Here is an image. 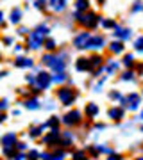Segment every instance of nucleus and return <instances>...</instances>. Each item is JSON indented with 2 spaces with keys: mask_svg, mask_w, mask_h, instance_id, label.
Listing matches in <instances>:
<instances>
[{
  "mask_svg": "<svg viewBox=\"0 0 143 160\" xmlns=\"http://www.w3.org/2000/svg\"><path fill=\"white\" fill-rule=\"evenodd\" d=\"M109 116H111L113 119H120L122 116H124V112H122L120 109H111L109 110Z\"/></svg>",
  "mask_w": 143,
  "mask_h": 160,
  "instance_id": "a211bd4d",
  "label": "nucleus"
},
{
  "mask_svg": "<svg viewBox=\"0 0 143 160\" xmlns=\"http://www.w3.org/2000/svg\"><path fill=\"white\" fill-rule=\"evenodd\" d=\"M43 64L50 66L52 69H57V71L64 69V61H61V57H57V55H50V53L43 55Z\"/></svg>",
  "mask_w": 143,
  "mask_h": 160,
  "instance_id": "7ed1b4c3",
  "label": "nucleus"
},
{
  "mask_svg": "<svg viewBox=\"0 0 143 160\" xmlns=\"http://www.w3.org/2000/svg\"><path fill=\"white\" fill-rule=\"evenodd\" d=\"M48 6H50L52 11L56 12H63L68 6V0H48Z\"/></svg>",
  "mask_w": 143,
  "mask_h": 160,
  "instance_id": "6e6552de",
  "label": "nucleus"
},
{
  "mask_svg": "<svg viewBox=\"0 0 143 160\" xmlns=\"http://www.w3.org/2000/svg\"><path fill=\"white\" fill-rule=\"evenodd\" d=\"M75 9H77V12H86L90 9V2H88V0H77Z\"/></svg>",
  "mask_w": 143,
  "mask_h": 160,
  "instance_id": "ddd939ff",
  "label": "nucleus"
},
{
  "mask_svg": "<svg viewBox=\"0 0 143 160\" xmlns=\"http://www.w3.org/2000/svg\"><path fill=\"white\" fill-rule=\"evenodd\" d=\"M48 27L47 25H38L27 38V48H32V50H38L41 45H43V39L48 36Z\"/></svg>",
  "mask_w": 143,
  "mask_h": 160,
  "instance_id": "f257e3e1",
  "label": "nucleus"
},
{
  "mask_svg": "<svg viewBox=\"0 0 143 160\" xmlns=\"http://www.w3.org/2000/svg\"><path fill=\"white\" fill-rule=\"evenodd\" d=\"M104 45H106V41H104V38L100 34H95L90 38V41H88V50H100V48H104Z\"/></svg>",
  "mask_w": 143,
  "mask_h": 160,
  "instance_id": "39448f33",
  "label": "nucleus"
},
{
  "mask_svg": "<svg viewBox=\"0 0 143 160\" xmlns=\"http://www.w3.org/2000/svg\"><path fill=\"white\" fill-rule=\"evenodd\" d=\"M57 96L61 98V102H63L64 105H70V103L74 102L75 92L72 91V89H68V87H63V89H59V92H57Z\"/></svg>",
  "mask_w": 143,
  "mask_h": 160,
  "instance_id": "423d86ee",
  "label": "nucleus"
},
{
  "mask_svg": "<svg viewBox=\"0 0 143 160\" xmlns=\"http://www.w3.org/2000/svg\"><path fill=\"white\" fill-rule=\"evenodd\" d=\"M97 2H98V4H104V2H106V0H97Z\"/></svg>",
  "mask_w": 143,
  "mask_h": 160,
  "instance_id": "473e14b6",
  "label": "nucleus"
},
{
  "mask_svg": "<svg viewBox=\"0 0 143 160\" xmlns=\"http://www.w3.org/2000/svg\"><path fill=\"white\" fill-rule=\"evenodd\" d=\"M111 160H122V157L120 155H116V157H111Z\"/></svg>",
  "mask_w": 143,
  "mask_h": 160,
  "instance_id": "7c9ffc66",
  "label": "nucleus"
},
{
  "mask_svg": "<svg viewBox=\"0 0 143 160\" xmlns=\"http://www.w3.org/2000/svg\"><path fill=\"white\" fill-rule=\"evenodd\" d=\"M116 68H118V64H116V62H111V64H109V71H114Z\"/></svg>",
  "mask_w": 143,
  "mask_h": 160,
  "instance_id": "c85d7f7f",
  "label": "nucleus"
},
{
  "mask_svg": "<svg viewBox=\"0 0 143 160\" xmlns=\"http://www.w3.org/2000/svg\"><path fill=\"white\" fill-rule=\"evenodd\" d=\"M14 64H16L18 68H30V66H32V59H27V57H18L16 61H14Z\"/></svg>",
  "mask_w": 143,
  "mask_h": 160,
  "instance_id": "f8f14e48",
  "label": "nucleus"
},
{
  "mask_svg": "<svg viewBox=\"0 0 143 160\" xmlns=\"http://www.w3.org/2000/svg\"><path fill=\"white\" fill-rule=\"evenodd\" d=\"M143 11V4L138 0V2H134V6L131 7V12H141Z\"/></svg>",
  "mask_w": 143,
  "mask_h": 160,
  "instance_id": "aec40b11",
  "label": "nucleus"
},
{
  "mask_svg": "<svg viewBox=\"0 0 143 160\" xmlns=\"http://www.w3.org/2000/svg\"><path fill=\"white\" fill-rule=\"evenodd\" d=\"M47 4H48L47 0H36V2H34V6L38 7V9H45V7H47Z\"/></svg>",
  "mask_w": 143,
  "mask_h": 160,
  "instance_id": "5701e85b",
  "label": "nucleus"
},
{
  "mask_svg": "<svg viewBox=\"0 0 143 160\" xmlns=\"http://www.w3.org/2000/svg\"><path fill=\"white\" fill-rule=\"evenodd\" d=\"M64 121H66V123H77V121H79V112H70V114H66V118H64Z\"/></svg>",
  "mask_w": 143,
  "mask_h": 160,
  "instance_id": "dca6fc26",
  "label": "nucleus"
},
{
  "mask_svg": "<svg viewBox=\"0 0 143 160\" xmlns=\"http://www.w3.org/2000/svg\"><path fill=\"white\" fill-rule=\"evenodd\" d=\"M138 160H143V158H138Z\"/></svg>",
  "mask_w": 143,
  "mask_h": 160,
  "instance_id": "f704fd0d",
  "label": "nucleus"
},
{
  "mask_svg": "<svg viewBox=\"0 0 143 160\" xmlns=\"http://www.w3.org/2000/svg\"><path fill=\"white\" fill-rule=\"evenodd\" d=\"M25 105H27V107H30V109H36V107H38V102H36V100H29Z\"/></svg>",
  "mask_w": 143,
  "mask_h": 160,
  "instance_id": "a878e982",
  "label": "nucleus"
},
{
  "mask_svg": "<svg viewBox=\"0 0 143 160\" xmlns=\"http://www.w3.org/2000/svg\"><path fill=\"white\" fill-rule=\"evenodd\" d=\"M86 110H88V114L95 116V114H97V105H93V103H91V105H88V109H86Z\"/></svg>",
  "mask_w": 143,
  "mask_h": 160,
  "instance_id": "393cba45",
  "label": "nucleus"
},
{
  "mask_svg": "<svg viewBox=\"0 0 143 160\" xmlns=\"http://www.w3.org/2000/svg\"><path fill=\"white\" fill-rule=\"evenodd\" d=\"M4 43H6V45H11L13 39H11V38H4Z\"/></svg>",
  "mask_w": 143,
  "mask_h": 160,
  "instance_id": "c756f323",
  "label": "nucleus"
},
{
  "mask_svg": "<svg viewBox=\"0 0 143 160\" xmlns=\"http://www.w3.org/2000/svg\"><path fill=\"white\" fill-rule=\"evenodd\" d=\"M9 20H11V23H14V25H18L20 23V20H22V11L20 9H13L11 11V16H9Z\"/></svg>",
  "mask_w": 143,
  "mask_h": 160,
  "instance_id": "4468645a",
  "label": "nucleus"
},
{
  "mask_svg": "<svg viewBox=\"0 0 143 160\" xmlns=\"http://www.w3.org/2000/svg\"><path fill=\"white\" fill-rule=\"evenodd\" d=\"M134 48H136L138 52H143V36H140V38L134 41Z\"/></svg>",
  "mask_w": 143,
  "mask_h": 160,
  "instance_id": "412c9836",
  "label": "nucleus"
},
{
  "mask_svg": "<svg viewBox=\"0 0 143 160\" xmlns=\"http://www.w3.org/2000/svg\"><path fill=\"white\" fill-rule=\"evenodd\" d=\"M64 78H66V77H64V73H59V75H56V77H54V80H56V82H63Z\"/></svg>",
  "mask_w": 143,
  "mask_h": 160,
  "instance_id": "bb28decb",
  "label": "nucleus"
},
{
  "mask_svg": "<svg viewBox=\"0 0 143 160\" xmlns=\"http://www.w3.org/2000/svg\"><path fill=\"white\" fill-rule=\"evenodd\" d=\"M127 107L131 110H134V109H138V105H140V96L138 94H129V98H127Z\"/></svg>",
  "mask_w": 143,
  "mask_h": 160,
  "instance_id": "9b49d317",
  "label": "nucleus"
},
{
  "mask_svg": "<svg viewBox=\"0 0 143 160\" xmlns=\"http://www.w3.org/2000/svg\"><path fill=\"white\" fill-rule=\"evenodd\" d=\"M141 119H143V112H141Z\"/></svg>",
  "mask_w": 143,
  "mask_h": 160,
  "instance_id": "72a5a7b5",
  "label": "nucleus"
},
{
  "mask_svg": "<svg viewBox=\"0 0 143 160\" xmlns=\"http://www.w3.org/2000/svg\"><path fill=\"white\" fill-rule=\"evenodd\" d=\"M124 64H125V66H132V64H134V57H132V53H127L125 57H124Z\"/></svg>",
  "mask_w": 143,
  "mask_h": 160,
  "instance_id": "4be33fe9",
  "label": "nucleus"
},
{
  "mask_svg": "<svg viewBox=\"0 0 143 160\" xmlns=\"http://www.w3.org/2000/svg\"><path fill=\"white\" fill-rule=\"evenodd\" d=\"M100 25L104 29H114L116 27V22L114 20H100Z\"/></svg>",
  "mask_w": 143,
  "mask_h": 160,
  "instance_id": "f3484780",
  "label": "nucleus"
},
{
  "mask_svg": "<svg viewBox=\"0 0 143 160\" xmlns=\"http://www.w3.org/2000/svg\"><path fill=\"white\" fill-rule=\"evenodd\" d=\"M113 34L114 38H118L120 41H127V39H131V36H132V30L131 29H125V27H114L113 29Z\"/></svg>",
  "mask_w": 143,
  "mask_h": 160,
  "instance_id": "0eeeda50",
  "label": "nucleus"
},
{
  "mask_svg": "<svg viewBox=\"0 0 143 160\" xmlns=\"http://www.w3.org/2000/svg\"><path fill=\"white\" fill-rule=\"evenodd\" d=\"M90 61H91V66H102V61H104V59L100 57V55H93Z\"/></svg>",
  "mask_w": 143,
  "mask_h": 160,
  "instance_id": "6ab92c4d",
  "label": "nucleus"
},
{
  "mask_svg": "<svg viewBox=\"0 0 143 160\" xmlns=\"http://www.w3.org/2000/svg\"><path fill=\"white\" fill-rule=\"evenodd\" d=\"M50 82H52L50 75H47V73H40V75H38V84H40L43 89H47V87L50 86Z\"/></svg>",
  "mask_w": 143,
  "mask_h": 160,
  "instance_id": "9d476101",
  "label": "nucleus"
},
{
  "mask_svg": "<svg viewBox=\"0 0 143 160\" xmlns=\"http://www.w3.org/2000/svg\"><path fill=\"white\" fill-rule=\"evenodd\" d=\"M122 78H124V80H132V73H131V71H127V73H124Z\"/></svg>",
  "mask_w": 143,
  "mask_h": 160,
  "instance_id": "cd10ccee",
  "label": "nucleus"
},
{
  "mask_svg": "<svg viewBox=\"0 0 143 160\" xmlns=\"http://www.w3.org/2000/svg\"><path fill=\"white\" fill-rule=\"evenodd\" d=\"M2 20H4V12L0 11V23H2Z\"/></svg>",
  "mask_w": 143,
  "mask_h": 160,
  "instance_id": "2f4dec72",
  "label": "nucleus"
},
{
  "mask_svg": "<svg viewBox=\"0 0 143 160\" xmlns=\"http://www.w3.org/2000/svg\"><path fill=\"white\" fill-rule=\"evenodd\" d=\"M45 48H47V50H54V48H56V41H54V39H47Z\"/></svg>",
  "mask_w": 143,
  "mask_h": 160,
  "instance_id": "b1692460",
  "label": "nucleus"
},
{
  "mask_svg": "<svg viewBox=\"0 0 143 160\" xmlns=\"http://www.w3.org/2000/svg\"><path fill=\"white\" fill-rule=\"evenodd\" d=\"M75 68L79 69V71H86V69L91 68V61H90V59H86V57H80V59H77Z\"/></svg>",
  "mask_w": 143,
  "mask_h": 160,
  "instance_id": "1a4fd4ad",
  "label": "nucleus"
},
{
  "mask_svg": "<svg viewBox=\"0 0 143 160\" xmlns=\"http://www.w3.org/2000/svg\"><path fill=\"white\" fill-rule=\"evenodd\" d=\"M75 20H77V23L79 25H82V27H86V29H95L98 25V22H100V18L95 14V12H75Z\"/></svg>",
  "mask_w": 143,
  "mask_h": 160,
  "instance_id": "f03ea898",
  "label": "nucleus"
},
{
  "mask_svg": "<svg viewBox=\"0 0 143 160\" xmlns=\"http://www.w3.org/2000/svg\"><path fill=\"white\" fill-rule=\"evenodd\" d=\"M109 50L113 52V53H122V52H124V43H122V41H113V43L109 45Z\"/></svg>",
  "mask_w": 143,
  "mask_h": 160,
  "instance_id": "2eb2a0df",
  "label": "nucleus"
},
{
  "mask_svg": "<svg viewBox=\"0 0 143 160\" xmlns=\"http://www.w3.org/2000/svg\"><path fill=\"white\" fill-rule=\"evenodd\" d=\"M91 34L90 32H80L74 38V46L75 48H79V50H84L86 46H88V41H90Z\"/></svg>",
  "mask_w": 143,
  "mask_h": 160,
  "instance_id": "20e7f679",
  "label": "nucleus"
}]
</instances>
